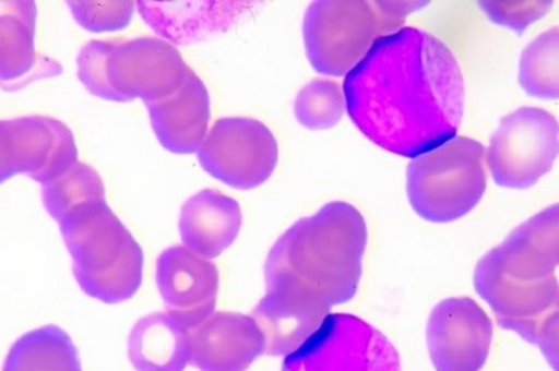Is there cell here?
<instances>
[{"mask_svg":"<svg viewBox=\"0 0 559 371\" xmlns=\"http://www.w3.org/2000/svg\"><path fill=\"white\" fill-rule=\"evenodd\" d=\"M342 88L359 132L412 159L456 137L466 105L459 60L445 43L417 27L373 44Z\"/></svg>","mask_w":559,"mask_h":371,"instance_id":"6da1fadb","label":"cell"},{"mask_svg":"<svg viewBox=\"0 0 559 371\" xmlns=\"http://www.w3.org/2000/svg\"><path fill=\"white\" fill-rule=\"evenodd\" d=\"M367 244V220L346 202L323 205L278 238L264 264L266 295L251 314L264 354H292L356 296Z\"/></svg>","mask_w":559,"mask_h":371,"instance_id":"7a4b0ae2","label":"cell"},{"mask_svg":"<svg viewBox=\"0 0 559 371\" xmlns=\"http://www.w3.org/2000/svg\"><path fill=\"white\" fill-rule=\"evenodd\" d=\"M558 204L543 210L489 250L474 271V287L502 328L537 345L558 364Z\"/></svg>","mask_w":559,"mask_h":371,"instance_id":"3957f363","label":"cell"},{"mask_svg":"<svg viewBox=\"0 0 559 371\" xmlns=\"http://www.w3.org/2000/svg\"><path fill=\"white\" fill-rule=\"evenodd\" d=\"M58 224L84 294L107 304L127 302L138 294L143 249L107 202L80 205Z\"/></svg>","mask_w":559,"mask_h":371,"instance_id":"277c9868","label":"cell"},{"mask_svg":"<svg viewBox=\"0 0 559 371\" xmlns=\"http://www.w3.org/2000/svg\"><path fill=\"white\" fill-rule=\"evenodd\" d=\"M191 72L181 52L158 37L90 41L78 57L80 82L105 101H162L178 92Z\"/></svg>","mask_w":559,"mask_h":371,"instance_id":"5b68a950","label":"cell"},{"mask_svg":"<svg viewBox=\"0 0 559 371\" xmlns=\"http://www.w3.org/2000/svg\"><path fill=\"white\" fill-rule=\"evenodd\" d=\"M427 2H313L304 17V44L319 74L346 76L379 39L399 32Z\"/></svg>","mask_w":559,"mask_h":371,"instance_id":"8992f818","label":"cell"},{"mask_svg":"<svg viewBox=\"0 0 559 371\" xmlns=\"http://www.w3.org/2000/svg\"><path fill=\"white\" fill-rule=\"evenodd\" d=\"M487 190L486 147L456 135L407 167V195L414 212L429 223L448 224L466 217Z\"/></svg>","mask_w":559,"mask_h":371,"instance_id":"52a82bcc","label":"cell"},{"mask_svg":"<svg viewBox=\"0 0 559 371\" xmlns=\"http://www.w3.org/2000/svg\"><path fill=\"white\" fill-rule=\"evenodd\" d=\"M558 120L548 110L522 107L501 119L486 148L499 188L524 190L550 173L558 158Z\"/></svg>","mask_w":559,"mask_h":371,"instance_id":"ba28073f","label":"cell"},{"mask_svg":"<svg viewBox=\"0 0 559 371\" xmlns=\"http://www.w3.org/2000/svg\"><path fill=\"white\" fill-rule=\"evenodd\" d=\"M283 371H402V363L381 331L357 315L336 313L287 355Z\"/></svg>","mask_w":559,"mask_h":371,"instance_id":"9c48e42d","label":"cell"},{"mask_svg":"<svg viewBox=\"0 0 559 371\" xmlns=\"http://www.w3.org/2000/svg\"><path fill=\"white\" fill-rule=\"evenodd\" d=\"M210 177L237 190H253L273 177L278 164L276 135L261 120L222 118L198 149Z\"/></svg>","mask_w":559,"mask_h":371,"instance_id":"30bf717a","label":"cell"},{"mask_svg":"<svg viewBox=\"0 0 559 371\" xmlns=\"http://www.w3.org/2000/svg\"><path fill=\"white\" fill-rule=\"evenodd\" d=\"M78 163L76 139L61 120L39 115L0 120V184L26 175L45 185Z\"/></svg>","mask_w":559,"mask_h":371,"instance_id":"8fae6325","label":"cell"},{"mask_svg":"<svg viewBox=\"0 0 559 371\" xmlns=\"http://www.w3.org/2000/svg\"><path fill=\"white\" fill-rule=\"evenodd\" d=\"M492 337L491 319L471 298L442 300L429 314L427 345L437 371H480Z\"/></svg>","mask_w":559,"mask_h":371,"instance_id":"7c38bea8","label":"cell"},{"mask_svg":"<svg viewBox=\"0 0 559 371\" xmlns=\"http://www.w3.org/2000/svg\"><path fill=\"white\" fill-rule=\"evenodd\" d=\"M156 280L166 313L193 330L216 310L219 274L216 264L183 246L164 250L157 260Z\"/></svg>","mask_w":559,"mask_h":371,"instance_id":"4fadbf2b","label":"cell"},{"mask_svg":"<svg viewBox=\"0 0 559 371\" xmlns=\"http://www.w3.org/2000/svg\"><path fill=\"white\" fill-rule=\"evenodd\" d=\"M191 363L201 371H247L264 354L261 328L252 315L214 312L189 330Z\"/></svg>","mask_w":559,"mask_h":371,"instance_id":"5bb4252c","label":"cell"},{"mask_svg":"<svg viewBox=\"0 0 559 371\" xmlns=\"http://www.w3.org/2000/svg\"><path fill=\"white\" fill-rule=\"evenodd\" d=\"M35 32L34 2H0V87L14 92L62 73L61 64L37 52Z\"/></svg>","mask_w":559,"mask_h":371,"instance_id":"9a60e30c","label":"cell"},{"mask_svg":"<svg viewBox=\"0 0 559 371\" xmlns=\"http://www.w3.org/2000/svg\"><path fill=\"white\" fill-rule=\"evenodd\" d=\"M146 107L164 148L174 154L198 153L209 133L212 99L206 84L193 70L178 92Z\"/></svg>","mask_w":559,"mask_h":371,"instance_id":"2e32d148","label":"cell"},{"mask_svg":"<svg viewBox=\"0 0 559 371\" xmlns=\"http://www.w3.org/2000/svg\"><path fill=\"white\" fill-rule=\"evenodd\" d=\"M241 228V205L214 189H204L187 200L179 217L183 248L209 262L231 248Z\"/></svg>","mask_w":559,"mask_h":371,"instance_id":"e0dca14e","label":"cell"},{"mask_svg":"<svg viewBox=\"0 0 559 371\" xmlns=\"http://www.w3.org/2000/svg\"><path fill=\"white\" fill-rule=\"evenodd\" d=\"M128 355L136 371H183L191 363L189 330L166 312L148 314L129 334Z\"/></svg>","mask_w":559,"mask_h":371,"instance_id":"ac0fdd59","label":"cell"},{"mask_svg":"<svg viewBox=\"0 0 559 371\" xmlns=\"http://www.w3.org/2000/svg\"><path fill=\"white\" fill-rule=\"evenodd\" d=\"M3 371H83L73 340L57 325L23 335L9 350Z\"/></svg>","mask_w":559,"mask_h":371,"instance_id":"d6986e66","label":"cell"},{"mask_svg":"<svg viewBox=\"0 0 559 371\" xmlns=\"http://www.w3.org/2000/svg\"><path fill=\"white\" fill-rule=\"evenodd\" d=\"M519 84L533 98L559 97V29L552 27L524 48L519 63Z\"/></svg>","mask_w":559,"mask_h":371,"instance_id":"ffe728a7","label":"cell"},{"mask_svg":"<svg viewBox=\"0 0 559 371\" xmlns=\"http://www.w3.org/2000/svg\"><path fill=\"white\" fill-rule=\"evenodd\" d=\"M43 202L49 215L59 223L70 210L80 205L107 202V190L97 170L79 160L62 177L43 185Z\"/></svg>","mask_w":559,"mask_h":371,"instance_id":"44dd1931","label":"cell"},{"mask_svg":"<svg viewBox=\"0 0 559 371\" xmlns=\"http://www.w3.org/2000/svg\"><path fill=\"white\" fill-rule=\"evenodd\" d=\"M139 10L142 13V16L146 22L148 20H187V24L181 28L177 29L171 37H169V41L185 44L188 43L189 39H198L201 38L202 35L212 34L222 32V29H226L231 26L234 20H236L239 14H241V10H243L245 3H213V7L207 10L206 13L199 14L198 17H183L181 14L175 12V10L169 7V3H158V2H139ZM185 23V22H183ZM177 24L171 28H168L167 32H164L162 35H167L175 27L181 26V24Z\"/></svg>","mask_w":559,"mask_h":371,"instance_id":"7402d4cb","label":"cell"},{"mask_svg":"<svg viewBox=\"0 0 559 371\" xmlns=\"http://www.w3.org/2000/svg\"><path fill=\"white\" fill-rule=\"evenodd\" d=\"M346 103L342 85L329 79H318L308 83L298 93L294 112L301 127L308 130L336 128L343 119Z\"/></svg>","mask_w":559,"mask_h":371,"instance_id":"603a6c76","label":"cell"},{"mask_svg":"<svg viewBox=\"0 0 559 371\" xmlns=\"http://www.w3.org/2000/svg\"><path fill=\"white\" fill-rule=\"evenodd\" d=\"M74 20L87 32H122L132 23L133 2H69Z\"/></svg>","mask_w":559,"mask_h":371,"instance_id":"cb8c5ba5","label":"cell"},{"mask_svg":"<svg viewBox=\"0 0 559 371\" xmlns=\"http://www.w3.org/2000/svg\"><path fill=\"white\" fill-rule=\"evenodd\" d=\"M480 9L497 26L507 27L515 33L526 32L550 13L552 2H480Z\"/></svg>","mask_w":559,"mask_h":371,"instance_id":"d4e9b609","label":"cell"}]
</instances>
